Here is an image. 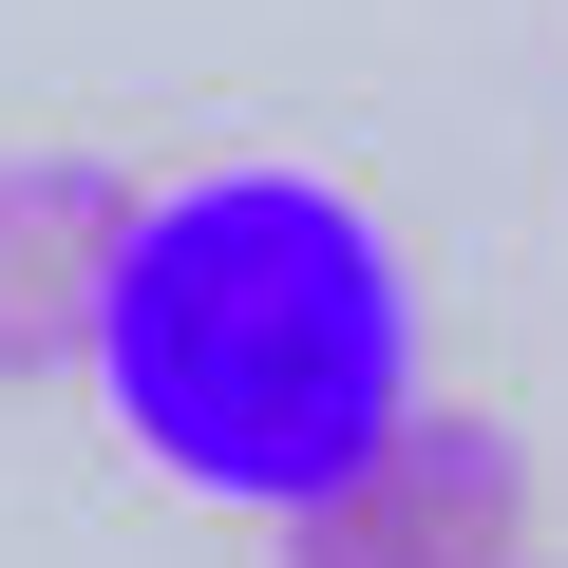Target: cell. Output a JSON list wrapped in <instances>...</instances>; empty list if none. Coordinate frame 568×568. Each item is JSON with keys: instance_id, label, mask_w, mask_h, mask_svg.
<instances>
[{"instance_id": "cell-1", "label": "cell", "mask_w": 568, "mask_h": 568, "mask_svg": "<svg viewBox=\"0 0 568 568\" xmlns=\"http://www.w3.org/2000/svg\"><path fill=\"white\" fill-rule=\"evenodd\" d=\"M77 361H95L114 436L171 493L284 530L304 493H342L417 417V265H398V227L342 171L227 152V171L133 190Z\"/></svg>"}, {"instance_id": "cell-2", "label": "cell", "mask_w": 568, "mask_h": 568, "mask_svg": "<svg viewBox=\"0 0 568 568\" xmlns=\"http://www.w3.org/2000/svg\"><path fill=\"white\" fill-rule=\"evenodd\" d=\"M284 568H530V455L493 417H398L342 493L284 511Z\"/></svg>"}, {"instance_id": "cell-3", "label": "cell", "mask_w": 568, "mask_h": 568, "mask_svg": "<svg viewBox=\"0 0 568 568\" xmlns=\"http://www.w3.org/2000/svg\"><path fill=\"white\" fill-rule=\"evenodd\" d=\"M114 227H133V171H114L95 133H39V152H0V379H77Z\"/></svg>"}]
</instances>
